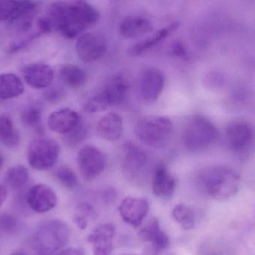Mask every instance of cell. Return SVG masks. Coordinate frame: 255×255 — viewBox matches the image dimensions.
Segmentation results:
<instances>
[{"label": "cell", "instance_id": "6da1fadb", "mask_svg": "<svg viewBox=\"0 0 255 255\" xmlns=\"http://www.w3.org/2000/svg\"><path fill=\"white\" fill-rule=\"evenodd\" d=\"M45 16L49 19L52 31H57L67 38H74L97 23L100 13L88 1L52 3Z\"/></svg>", "mask_w": 255, "mask_h": 255}, {"label": "cell", "instance_id": "7a4b0ae2", "mask_svg": "<svg viewBox=\"0 0 255 255\" xmlns=\"http://www.w3.org/2000/svg\"><path fill=\"white\" fill-rule=\"evenodd\" d=\"M196 182L202 194L214 200L226 201L238 193L240 176L227 166H213L202 169L196 175Z\"/></svg>", "mask_w": 255, "mask_h": 255}, {"label": "cell", "instance_id": "3957f363", "mask_svg": "<svg viewBox=\"0 0 255 255\" xmlns=\"http://www.w3.org/2000/svg\"><path fill=\"white\" fill-rule=\"evenodd\" d=\"M70 238L67 225L51 220L42 225L31 238V246L35 255H54L65 247Z\"/></svg>", "mask_w": 255, "mask_h": 255}, {"label": "cell", "instance_id": "277c9868", "mask_svg": "<svg viewBox=\"0 0 255 255\" xmlns=\"http://www.w3.org/2000/svg\"><path fill=\"white\" fill-rule=\"evenodd\" d=\"M173 124L169 118L159 115H149L140 118L136 124V137L147 146L163 148L170 140Z\"/></svg>", "mask_w": 255, "mask_h": 255}, {"label": "cell", "instance_id": "5b68a950", "mask_svg": "<svg viewBox=\"0 0 255 255\" xmlns=\"http://www.w3.org/2000/svg\"><path fill=\"white\" fill-rule=\"evenodd\" d=\"M217 130L209 120L195 115L187 120L184 127L183 139L187 149L199 151L209 146L217 137Z\"/></svg>", "mask_w": 255, "mask_h": 255}, {"label": "cell", "instance_id": "8992f818", "mask_svg": "<svg viewBox=\"0 0 255 255\" xmlns=\"http://www.w3.org/2000/svg\"><path fill=\"white\" fill-rule=\"evenodd\" d=\"M60 146L53 139L40 138L32 141L27 150V160L32 169L45 171L58 161Z\"/></svg>", "mask_w": 255, "mask_h": 255}, {"label": "cell", "instance_id": "52a82bcc", "mask_svg": "<svg viewBox=\"0 0 255 255\" xmlns=\"http://www.w3.org/2000/svg\"><path fill=\"white\" fill-rule=\"evenodd\" d=\"M37 4L30 1H0V22L16 25L34 21Z\"/></svg>", "mask_w": 255, "mask_h": 255}, {"label": "cell", "instance_id": "ba28073f", "mask_svg": "<svg viewBox=\"0 0 255 255\" xmlns=\"http://www.w3.org/2000/svg\"><path fill=\"white\" fill-rule=\"evenodd\" d=\"M78 167L86 181H93L105 171L106 160L103 153L94 146L84 147L78 153Z\"/></svg>", "mask_w": 255, "mask_h": 255}, {"label": "cell", "instance_id": "9c48e42d", "mask_svg": "<svg viewBox=\"0 0 255 255\" xmlns=\"http://www.w3.org/2000/svg\"><path fill=\"white\" fill-rule=\"evenodd\" d=\"M78 56L84 62H93L101 58L107 50L106 39L97 33H85L76 43Z\"/></svg>", "mask_w": 255, "mask_h": 255}, {"label": "cell", "instance_id": "30bf717a", "mask_svg": "<svg viewBox=\"0 0 255 255\" xmlns=\"http://www.w3.org/2000/svg\"><path fill=\"white\" fill-rule=\"evenodd\" d=\"M120 215L126 223L133 228L142 225L149 212V203L143 198H125L120 205Z\"/></svg>", "mask_w": 255, "mask_h": 255}, {"label": "cell", "instance_id": "8fae6325", "mask_svg": "<svg viewBox=\"0 0 255 255\" xmlns=\"http://www.w3.org/2000/svg\"><path fill=\"white\" fill-rule=\"evenodd\" d=\"M28 207L34 212L45 214L56 206L58 197L56 193L46 184H37L30 189L26 196Z\"/></svg>", "mask_w": 255, "mask_h": 255}, {"label": "cell", "instance_id": "7c38bea8", "mask_svg": "<svg viewBox=\"0 0 255 255\" xmlns=\"http://www.w3.org/2000/svg\"><path fill=\"white\" fill-rule=\"evenodd\" d=\"M139 237L148 246L152 255L161 253L169 244V237L161 229L158 220L156 218L151 219L141 229Z\"/></svg>", "mask_w": 255, "mask_h": 255}, {"label": "cell", "instance_id": "4fadbf2b", "mask_svg": "<svg viewBox=\"0 0 255 255\" xmlns=\"http://www.w3.org/2000/svg\"><path fill=\"white\" fill-rule=\"evenodd\" d=\"M226 136L232 149L237 152L244 153L253 144L255 132L248 123L234 121L228 127Z\"/></svg>", "mask_w": 255, "mask_h": 255}, {"label": "cell", "instance_id": "5bb4252c", "mask_svg": "<svg viewBox=\"0 0 255 255\" xmlns=\"http://www.w3.org/2000/svg\"><path fill=\"white\" fill-rule=\"evenodd\" d=\"M164 75L157 69H148L139 81V94L145 101L154 102L158 99L164 88Z\"/></svg>", "mask_w": 255, "mask_h": 255}, {"label": "cell", "instance_id": "9a60e30c", "mask_svg": "<svg viewBox=\"0 0 255 255\" xmlns=\"http://www.w3.org/2000/svg\"><path fill=\"white\" fill-rule=\"evenodd\" d=\"M115 232V226L110 223L100 225L91 232L88 241L94 255H112Z\"/></svg>", "mask_w": 255, "mask_h": 255}, {"label": "cell", "instance_id": "2e32d148", "mask_svg": "<svg viewBox=\"0 0 255 255\" xmlns=\"http://www.w3.org/2000/svg\"><path fill=\"white\" fill-rule=\"evenodd\" d=\"M81 118L77 112L69 108L52 112L48 118V125L54 133L67 135L81 124Z\"/></svg>", "mask_w": 255, "mask_h": 255}, {"label": "cell", "instance_id": "e0dca14e", "mask_svg": "<svg viewBox=\"0 0 255 255\" xmlns=\"http://www.w3.org/2000/svg\"><path fill=\"white\" fill-rule=\"evenodd\" d=\"M24 80L36 89L46 88L52 83L54 71L52 67L43 63L28 64L22 70Z\"/></svg>", "mask_w": 255, "mask_h": 255}, {"label": "cell", "instance_id": "ac0fdd59", "mask_svg": "<svg viewBox=\"0 0 255 255\" xmlns=\"http://www.w3.org/2000/svg\"><path fill=\"white\" fill-rule=\"evenodd\" d=\"M176 179L164 165H159L154 169L151 178V190L157 197L169 199L176 189Z\"/></svg>", "mask_w": 255, "mask_h": 255}, {"label": "cell", "instance_id": "d6986e66", "mask_svg": "<svg viewBox=\"0 0 255 255\" xmlns=\"http://www.w3.org/2000/svg\"><path fill=\"white\" fill-rule=\"evenodd\" d=\"M129 85L127 79L122 75L112 76L100 91L108 106L122 104L127 100Z\"/></svg>", "mask_w": 255, "mask_h": 255}, {"label": "cell", "instance_id": "ffe728a7", "mask_svg": "<svg viewBox=\"0 0 255 255\" xmlns=\"http://www.w3.org/2000/svg\"><path fill=\"white\" fill-rule=\"evenodd\" d=\"M146 162L147 155L142 148L133 143L126 144L123 166L128 178H138Z\"/></svg>", "mask_w": 255, "mask_h": 255}, {"label": "cell", "instance_id": "44dd1931", "mask_svg": "<svg viewBox=\"0 0 255 255\" xmlns=\"http://www.w3.org/2000/svg\"><path fill=\"white\" fill-rule=\"evenodd\" d=\"M97 130L99 136L105 140L109 142L119 140L124 132L122 117L115 112L106 114L97 124Z\"/></svg>", "mask_w": 255, "mask_h": 255}, {"label": "cell", "instance_id": "7402d4cb", "mask_svg": "<svg viewBox=\"0 0 255 255\" xmlns=\"http://www.w3.org/2000/svg\"><path fill=\"white\" fill-rule=\"evenodd\" d=\"M119 29L125 38L135 39L149 33L152 29V24L143 16H129L123 19Z\"/></svg>", "mask_w": 255, "mask_h": 255}, {"label": "cell", "instance_id": "603a6c76", "mask_svg": "<svg viewBox=\"0 0 255 255\" xmlns=\"http://www.w3.org/2000/svg\"><path fill=\"white\" fill-rule=\"evenodd\" d=\"M179 25V22H172L167 26L164 27V28H160L158 31L154 33L151 37H148L145 40H141L139 43L133 45L129 49V54L132 56H137V55H141L143 52L149 50L150 49L160 43L162 40H165L172 32L176 31Z\"/></svg>", "mask_w": 255, "mask_h": 255}, {"label": "cell", "instance_id": "cb8c5ba5", "mask_svg": "<svg viewBox=\"0 0 255 255\" xmlns=\"http://www.w3.org/2000/svg\"><path fill=\"white\" fill-rule=\"evenodd\" d=\"M23 92V83L16 75L10 73L0 74V99L10 100Z\"/></svg>", "mask_w": 255, "mask_h": 255}, {"label": "cell", "instance_id": "d4e9b609", "mask_svg": "<svg viewBox=\"0 0 255 255\" xmlns=\"http://www.w3.org/2000/svg\"><path fill=\"white\" fill-rule=\"evenodd\" d=\"M20 142L19 133L11 118L7 115H0V143L7 148L18 146Z\"/></svg>", "mask_w": 255, "mask_h": 255}, {"label": "cell", "instance_id": "484cf974", "mask_svg": "<svg viewBox=\"0 0 255 255\" xmlns=\"http://www.w3.org/2000/svg\"><path fill=\"white\" fill-rule=\"evenodd\" d=\"M60 78L67 86L79 88L86 82L87 76L80 67L75 64H67L60 69Z\"/></svg>", "mask_w": 255, "mask_h": 255}, {"label": "cell", "instance_id": "4316f807", "mask_svg": "<svg viewBox=\"0 0 255 255\" xmlns=\"http://www.w3.org/2000/svg\"><path fill=\"white\" fill-rule=\"evenodd\" d=\"M172 218L184 230H192L196 224V212L193 208L179 204L172 210Z\"/></svg>", "mask_w": 255, "mask_h": 255}, {"label": "cell", "instance_id": "83f0119b", "mask_svg": "<svg viewBox=\"0 0 255 255\" xmlns=\"http://www.w3.org/2000/svg\"><path fill=\"white\" fill-rule=\"evenodd\" d=\"M21 121L26 128L32 130L40 136L44 133L42 123V111L40 107L31 106L25 109L21 115Z\"/></svg>", "mask_w": 255, "mask_h": 255}, {"label": "cell", "instance_id": "f1b7e54d", "mask_svg": "<svg viewBox=\"0 0 255 255\" xmlns=\"http://www.w3.org/2000/svg\"><path fill=\"white\" fill-rule=\"evenodd\" d=\"M29 180V173L25 166L18 165L10 168L4 175L6 184L13 190L23 188Z\"/></svg>", "mask_w": 255, "mask_h": 255}, {"label": "cell", "instance_id": "f546056e", "mask_svg": "<svg viewBox=\"0 0 255 255\" xmlns=\"http://www.w3.org/2000/svg\"><path fill=\"white\" fill-rule=\"evenodd\" d=\"M58 182L67 190H74L79 185V180L74 171L67 166L58 167L54 172Z\"/></svg>", "mask_w": 255, "mask_h": 255}, {"label": "cell", "instance_id": "4dcf8cb0", "mask_svg": "<svg viewBox=\"0 0 255 255\" xmlns=\"http://www.w3.org/2000/svg\"><path fill=\"white\" fill-rule=\"evenodd\" d=\"M108 107L109 106L99 92L87 101L84 109L88 113H97V112H103L107 109Z\"/></svg>", "mask_w": 255, "mask_h": 255}, {"label": "cell", "instance_id": "1f68e13d", "mask_svg": "<svg viewBox=\"0 0 255 255\" xmlns=\"http://www.w3.org/2000/svg\"><path fill=\"white\" fill-rule=\"evenodd\" d=\"M86 133V129L84 127L83 124L81 122V124L73 131L66 135V139H67L66 142L68 145L75 146L82 142V139H85Z\"/></svg>", "mask_w": 255, "mask_h": 255}, {"label": "cell", "instance_id": "d6a6232c", "mask_svg": "<svg viewBox=\"0 0 255 255\" xmlns=\"http://www.w3.org/2000/svg\"><path fill=\"white\" fill-rule=\"evenodd\" d=\"M17 227V221L13 216L4 214L0 216V230L5 232H13Z\"/></svg>", "mask_w": 255, "mask_h": 255}, {"label": "cell", "instance_id": "836d02e7", "mask_svg": "<svg viewBox=\"0 0 255 255\" xmlns=\"http://www.w3.org/2000/svg\"><path fill=\"white\" fill-rule=\"evenodd\" d=\"M172 53L180 59L186 60L187 58V52L185 46L179 40H177L172 46Z\"/></svg>", "mask_w": 255, "mask_h": 255}, {"label": "cell", "instance_id": "e575fe53", "mask_svg": "<svg viewBox=\"0 0 255 255\" xmlns=\"http://www.w3.org/2000/svg\"><path fill=\"white\" fill-rule=\"evenodd\" d=\"M7 196V190L4 186L0 185V208L5 202Z\"/></svg>", "mask_w": 255, "mask_h": 255}, {"label": "cell", "instance_id": "d590c367", "mask_svg": "<svg viewBox=\"0 0 255 255\" xmlns=\"http://www.w3.org/2000/svg\"><path fill=\"white\" fill-rule=\"evenodd\" d=\"M55 255H84L81 253V251L74 249H70V250H64V251L61 252L58 254Z\"/></svg>", "mask_w": 255, "mask_h": 255}, {"label": "cell", "instance_id": "8d00e7d4", "mask_svg": "<svg viewBox=\"0 0 255 255\" xmlns=\"http://www.w3.org/2000/svg\"><path fill=\"white\" fill-rule=\"evenodd\" d=\"M3 161H4V159H3L2 155H1V153H0V169H1V166H2Z\"/></svg>", "mask_w": 255, "mask_h": 255}, {"label": "cell", "instance_id": "74e56055", "mask_svg": "<svg viewBox=\"0 0 255 255\" xmlns=\"http://www.w3.org/2000/svg\"><path fill=\"white\" fill-rule=\"evenodd\" d=\"M10 255H25V253H21V252H18V253H13V254Z\"/></svg>", "mask_w": 255, "mask_h": 255}, {"label": "cell", "instance_id": "f35d334b", "mask_svg": "<svg viewBox=\"0 0 255 255\" xmlns=\"http://www.w3.org/2000/svg\"></svg>", "mask_w": 255, "mask_h": 255}, {"label": "cell", "instance_id": "ab89813d", "mask_svg": "<svg viewBox=\"0 0 255 255\" xmlns=\"http://www.w3.org/2000/svg\"></svg>", "mask_w": 255, "mask_h": 255}]
</instances>
